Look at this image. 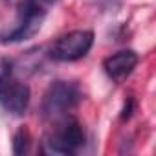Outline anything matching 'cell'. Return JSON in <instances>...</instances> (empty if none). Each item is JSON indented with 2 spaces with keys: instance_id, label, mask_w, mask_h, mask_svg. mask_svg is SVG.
Listing matches in <instances>:
<instances>
[{
  "instance_id": "cell-7",
  "label": "cell",
  "mask_w": 156,
  "mask_h": 156,
  "mask_svg": "<svg viewBox=\"0 0 156 156\" xmlns=\"http://www.w3.org/2000/svg\"><path fill=\"white\" fill-rule=\"evenodd\" d=\"M30 147V132L26 129H20L13 136V152L15 154H24Z\"/></svg>"
},
{
  "instance_id": "cell-5",
  "label": "cell",
  "mask_w": 156,
  "mask_h": 156,
  "mask_svg": "<svg viewBox=\"0 0 156 156\" xmlns=\"http://www.w3.org/2000/svg\"><path fill=\"white\" fill-rule=\"evenodd\" d=\"M46 151L53 154H73L85 145V130L79 121L64 119L44 141Z\"/></svg>"
},
{
  "instance_id": "cell-1",
  "label": "cell",
  "mask_w": 156,
  "mask_h": 156,
  "mask_svg": "<svg viewBox=\"0 0 156 156\" xmlns=\"http://www.w3.org/2000/svg\"><path fill=\"white\" fill-rule=\"evenodd\" d=\"M46 19V11L37 0H22L17 9V22L11 30L0 33V42L2 44H15L22 41L33 39Z\"/></svg>"
},
{
  "instance_id": "cell-6",
  "label": "cell",
  "mask_w": 156,
  "mask_h": 156,
  "mask_svg": "<svg viewBox=\"0 0 156 156\" xmlns=\"http://www.w3.org/2000/svg\"><path fill=\"white\" fill-rule=\"evenodd\" d=\"M138 61L140 59L134 50H121V51H116L110 57H107L103 61V68L112 81L121 83L134 72Z\"/></svg>"
},
{
  "instance_id": "cell-8",
  "label": "cell",
  "mask_w": 156,
  "mask_h": 156,
  "mask_svg": "<svg viewBox=\"0 0 156 156\" xmlns=\"http://www.w3.org/2000/svg\"><path fill=\"white\" fill-rule=\"evenodd\" d=\"M132 110H134V99H127V103H125V107H123V110H121V119H123V121L129 119V118L132 116Z\"/></svg>"
},
{
  "instance_id": "cell-3",
  "label": "cell",
  "mask_w": 156,
  "mask_h": 156,
  "mask_svg": "<svg viewBox=\"0 0 156 156\" xmlns=\"http://www.w3.org/2000/svg\"><path fill=\"white\" fill-rule=\"evenodd\" d=\"M81 99L79 88L75 83L68 81H53L42 99V112L46 118H61L77 107Z\"/></svg>"
},
{
  "instance_id": "cell-2",
  "label": "cell",
  "mask_w": 156,
  "mask_h": 156,
  "mask_svg": "<svg viewBox=\"0 0 156 156\" xmlns=\"http://www.w3.org/2000/svg\"><path fill=\"white\" fill-rule=\"evenodd\" d=\"M94 46V33L90 30H75L59 37L48 50L50 59L59 62H72L83 59Z\"/></svg>"
},
{
  "instance_id": "cell-4",
  "label": "cell",
  "mask_w": 156,
  "mask_h": 156,
  "mask_svg": "<svg viewBox=\"0 0 156 156\" xmlns=\"http://www.w3.org/2000/svg\"><path fill=\"white\" fill-rule=\"evenodd\" d=\"M30 87L19 81L11 72L0 73V107L13 116H22L30 105Z\"/></svg>"
},
{
  "instance_id": "cell-9",
  "label": "cell",
  "mask_w": 156,
  "mask_h": 156,
  "mask_svg": "<svg viewBox=\"0 0 156 156\" xmlns=\"http://www.w3.org/2000/svg\"><path fill=\"white\" fill-rule=\"evenodd\" d=\"M44 2H48V4H55L57 0H44Z\"/></svg>"
}]
</instances>
